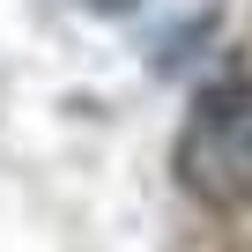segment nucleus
I'll use <instances>...</instances> for the list:
<instances>
[{"label": "nucleus", "instance_id": "f257e3e1", "mask_svg": "<svg viewBox=\"0 0 252 252\" xmlns=\"http://www.w3.org/2000/svg\"><path fill=\"white\" fill-rule=\"evenodd\" d=\"M178 171L215 208H245L252 200V82H230V89L200 96L186 141H178Z\"/></svg>", "mask_w": 252, "mask_h": 252}]
</instances>
